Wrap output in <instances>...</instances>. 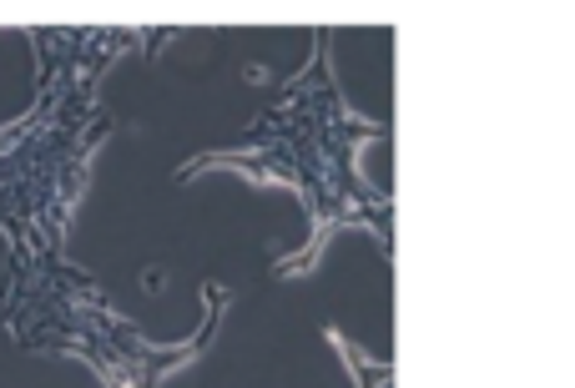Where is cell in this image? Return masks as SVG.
Returning a JSON list of instances; mask_svg holds the SVG:
<instances>
[{
    "mask_svg": "<svg viewBox=\"0 0 575 388\" xmlns=\"http://www.w3.org/2000/svg\"><path fill=\"white\" fill-rule=\"evenodd\" d=\"M0 328L21 348L66 353L86 364L107 388H162L197 343L156 348L132 317L107 298V288L61 258H6L0 278Z\"/></svg>",
    "mask_w": 575,
    "mask_h": 388,
    "instance_id": "7a4b0ae2",
    "label": "cell"
},
{
    "mask_svg": "<svg viewBox=\"0 0 575 388\" xmlns=\"http://www.w3.org/2000/svg\"><path fill=\"white\" fill-rule=\"evenodd\" d=\"M36 51V106L0 127V237L6 258H61L82 182L91 166L107 106L96 76L137 31H31Z\"/></svg>",
    "mask_w": 575,
    "mask_h": 388,
    "instance_id": "6da1fadb",
    "label": "cell"
}]
</instances>
